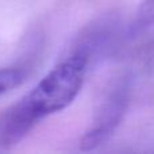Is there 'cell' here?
Wrapping results in <instances>:
<instances>
[{
  "mask_svg": "<svg viewBox=\"0 0 154 154\" xmlns=\"http://www.w3.org/2000/svg\"><path fill=\"white\" fill-rule=\"evenodd\" d=\"M88 64V51H75L8 107L0 115V150L16 146L46 118L69 107L84 85Z\"/></svg>",
  "mask_w": 154,
  "mask_h": 154,
  "instance_id": "cell-1",
  "label": "cell"
},
{
  "mask_svg": "<svg viewBox=\"0 0 154 154\" xmlns=\"http://www.w3.org/2000/svg\"><path fill=\"white\" fill-rule=\"evenodd\" d=\"M130 99V81L127 79H120L107 93L106 99L100 104L92 125L84 133L80 147L84 152H89L106 141L115 133L120 125Z\"/></svg>",
  "mask_w": 154,
  "mask_h": 154,
  "instance_id": "cell-2",
  "label": "cell"
},
{
  "mask_svg": "<svg viewBox=\"0 0 154 154\" xmlns=\"http://www.w3.org/2000/svg\"><path fill=\"white\" fill-rule=\"evenodd\" d=\"M152 26H154V0H143L131 23V32L137 34Z\"/></svg>",
  "mask_w": 154,
  "mask_h": 154,
  "instance_id": "cell-3",
  "label": "cell"
},
{
  "mask_svg": "<svg viewBox=\"0 0 154 154\" xmlns=\"http://www.w3.org/2000/svg\"><path fill=\"white\" fill-rule=\"evenodd\" d=\"M24 79L23 69L19 68H2L0 69V96L15 88Z\"/></svg>",
  "mask_w": 154,
  "mask_h": 154,
  "instance_id": "cell-4",
  "label": "cell"
}]
</instances>
